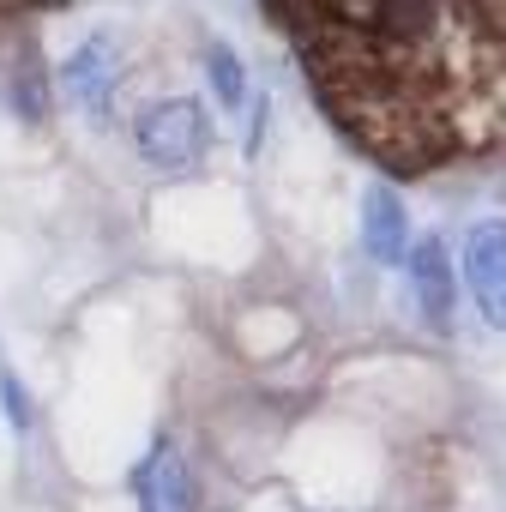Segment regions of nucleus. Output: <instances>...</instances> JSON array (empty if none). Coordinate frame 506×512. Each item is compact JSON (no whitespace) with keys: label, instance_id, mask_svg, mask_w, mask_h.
<instances>
[{"label":"nucleus","instance_id":"obj_1","mask_svg":"<svg viewBox=\"0 0 506 512\" xmlns=\"http://www.w3.org/2000/svg\"><path fill=\"white\" fill-rule=\"evenodd\" d=\"M127 139H133V157L151 169V175H199L211 145H217V121L199 97L187 91H163L151 103L133 109L127 121Z\"/></svg>","mask_w":506,"mask_h":512},{"label":"nucleus","instance_id":"obj_3","mask_svg":"<svg viewBox=\"0 0 506 512\" xmlns=\"http://www.w3.org/2000/svg\"><path fill=\"white\" fill-rule=\"evenodd\" d=\"M458 278L488 332H506V217H476L458 235Z\"/></svg>","mask_w":506,"mask_h":512},{"label":"nucleus","instance_id":"obj_10","mask_svg":"<svg viewBox=\"0 0 506 512\" xmlns=\"http://www.w3.org/2000/svg\"><path fill=\"white\" fill-rule=\"evenodd\" d=\"M266 121H272V97H266V91H253V103H247V157H260V145H266Z\"/></svg>","mask_w":506,"mask_h":512},{"label":"nucleus","instance_id":"obj_6","mask_svg":"<svg viewBox=\"0 0 506 512\" xmlns=\"http://www.w3.org/2000/svg\"><path fill=\"white\" fill-rule=\"evenodd\" d=\"M356 229H362V253L374 266H386V272H398L404 266V253H410V205H404V193L398 187H386V181H374L368 193H362V211H356Z\"/></svg>","mask_w":506,"mask_h":512},{"label":"nucleus","instance_id":"obj_8","mask_svg":"<svg viewBox=\"0 0 506 512\" xmlns=\"http://www.w3.org/2000/svg\"><path fill=\"white\" fill-rule=\"evenodd\" d=\"M55 103H61V97H55V73H43L37 61H25V67L13 73V109H19L25 121H49Z\"/></svg>","mask_w":506,"mask_h":512},{"label":"nucleus","instance_id":"obj_5","mask_svg":"<svg viewBox=\"0 0 506 512\" xmlns=\"http://www.w3.org/2000/svg\"><path fill=\"white\" fill-rule=\"evenodd\" d=\"M133 500L139 512H199V476L169 434H157L151 452L133 464Z\"/></svg>","mask_w":506,"mask_h":512},{"label":"nucleus","instance_id":"obj_7","mask_svg":"<svg viewBox=\"0 0 506 512\" xmlns=\"http://www.w3.org/2000/svg\"><path fill=\"white\" fill-rule=\"evenodd\" d=\"M199 79H205V91H211V103H217L223 115H247V103H253V85H247V67H241V55H235L223 37H211V43L199 49Z\"/></svg>","mask_w":506,"mask_h":512},{"label":"nucleus","instance_id":"obj_9","mask_svg":"<svg viewBox=\"0 0 506 512\" xmlns=\"http://www.w3.org/2000/svg\"><path fill=\"white\" fill-rule=\"evenodd\" d=\"M0 410H7V428H13V434H25V428L37 422L31 392L19 386V374H13V368H0Z\"/></svg>","mask_w":506,"mask_h":512},{"label":"nucleus","instance_id":"obj_4","mask_svg":"<svg viewBox=\"0 0 506 512\" xmlns=\"http://www.w3.org/2000/svg\"><path fill=\"white\" fill-rule=\"evenodd\" d=\"M398 272L410 278V302H416L422 326L428 332H452V314H458V260H452L446 235H416Z\"/></svg>","mask_w":506,"mask_h":512},{"label":"nucleus","instance_id":"obj_2","mask_svg":"<svg viewBox=\"0 0 506 512\" xmlns=\"http://www.w3.org/2000/svg\"><path fill=\"white\" fill-rule=\"evenodd\" d=\"M121 85H127V43L115 31H85L61 67H55V97L85 121V127H115L121 115Z\"/></svg>","mask_w":506,"mask_h":512},{"label":"nucleus","instance_id":"obj_11","mask_svg":"<svg viewBox=\"0 0 506 512\" xmlns=\"http://www.w3.org/2000/svg\"><path fill=\"white\" fill-rule=\"evenodd\" d=\"M488 7H494V13H500V19H506V0H488Z\"/></svg>","mask_w":506,"mask_h":512}]
</instances>
